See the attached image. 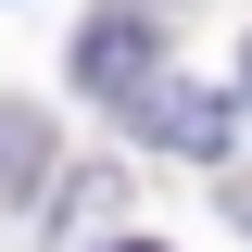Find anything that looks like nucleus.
Wrapping results in <instances>:
<instances>
[{"mask_svg": "<svg viewBox=\"0 0 252 252\" xmlns=\"http://www.w3.org/2000/svg\"><path fill=\"white\" fill-rule=\"evenodd\" d=\"M76 76H89L101 101H152V38H139V13H101V26L76 38Z\"/></svg>", "mask_w": 252, "mask_h": 252, "instance_id": "obj_1", "label": "nucleus"}, {"mask_svg": "<svg viewBox=\"0 0 252 252\" xmlns=\"http://www.w3.org/2000/svg\"><path fill=\"white\" fill-rule=\"evenodd\" d=\"M139 126H152V139H177V152H227V101H215V89H177V76L139 101Z\"/></svg>", "mask_w": 252, "mask_h": 252, "instance_id": "obj_2", "label": "nucleus"}, {"mask_svg": "<svg viewBox=\"0 0 252 252\" xmlns=\"http://www.w3.org/2000/svg\"><path fill=\"white\" fill-rule=\"evenodd\" d=\"M26 152H38V126H26V114H0V189L26 177Z\"/></svg>", "mask_w": 252, "mask_h": 252, "instance_id": "obj_3", "label": "nucleus"}, {"mask_svg": "<svg viewBox=\"0 0 252 252\" xmlns=\"http://www.w3.org/2000/svg\"><path fill=\"white\" fill-rule=\"evenodd\" d=\"M240 215H252V189H240Z\"/></svg>", "mask_w": 252, "mask_h": 252, "instance_id": "obj_4", "label": "nucleus"}, {"mask_svg": "<svg viewBox=\"0 0 252 252\" xmlns=\"http://www.w3.org/2000/svg\"><path fill=\"white\" fill-rule=\"evenodd\" d=\"M126 252H152V240H126Z\"/></svg>", "mask_w": 252, "mask_h": 252, "instance_id": "obj_5", "label": "nucleus"}]
</instances>
